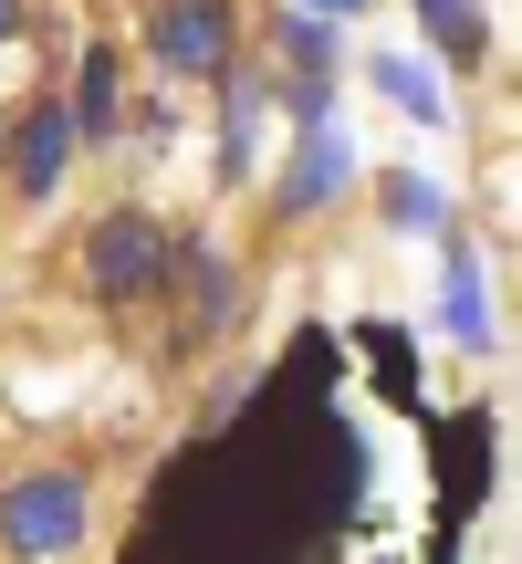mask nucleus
<instances>
[{"instance_id":"f03ea898","label":"nucleus","mask_w":522,"mask_h":564,"mask_svg":"<svg viewBox=\"0 0 522 564\" xmlns=\"http://www.w3.org/2000/svg\"><path fill=\"white\" fill-rule=\"evenodd\" d=\"M146 63L167 84H230L241 74V0H146Z\"/></svg>"},{"instance_id":"f257e3e1","label":"nucleus","mask_w":522,"mask_h":564,"mask_svg":"<svg viewBox=\"0 0 522 564\" xmlns=\"http://www.w3.org/2000/svg\"><path fill=\"white\" fill-rule=\"evenodd\" d=\"M84 533H95V481L74 460H32L0 481V554L11 564H63L84 554Z\"/></svg>"},{"instance_id":"6e6552de","label":"nucleus","mask_w":522,"mask_h":564,"mask_svg":"<svg viewBox=\"0 0 522 564\" xmlns=\"http://www.w3.org/2000/svg\"><path fill=\"white\" fill-rule=\"evenodd\" d=\"M439 241H449V272H439V314H449V335H460V345H491L481 262H470V241H460V230H439Z\"/></svg>"},{"instance_id":"1a4fd4ad","label":"nucleus","mask_w":522,"mask_h":564,"mask_svg":"<svg viewBox=\"0 0 522 564\" xmlns=\"http://www.w3.org/2000/svg\"><path fill=\"white\" fill-rule=\"evenodd\" d=\"M418 21H428V42H449V74H481V63H491L481 0H418Z\"/></svg>"},{"instance_id":"4468645a","label":"nucleus","mask_w":522,"mask_h":564,"mask_svg":"<svg viewBox=\"0 0 522 564\" xmlns=\"http://www.w3.org/2000/svg\"><path fill=\"white\" fill-rule=\"evenodd\" d=\"M32 32V0H0V42H21Z\"/></svg>"},{"instance_id":"9b49d317","label":"nucleus","mask_w":522,"mask_h":564,"mask_svg":"<svg viewBox=\"0 0 522 564\" xmlns=\"http://www.w3.org/2000/svg\"><path fill=\"white\" fill-rule=\"evenodd\" d=\"M377 209H387L398 230H460V220H449V199H439L428 178H387V188H377Z\"/></svg>"},{"instance_id":"ddd939ff","label":"nucleus","mask_w":522,"mask_h":564,"mask_svg":"<svg viewBox=\"0 0 522 564\" xmlns=\"http://www.w3.org/2000/svg\"><path fill=\"white\" fill-rule=\"evenodd\" d=\"M272 11H303V21H356V11H377V0H272Z\"/></svg>"},{"instance_id":"20e7f679","label":"nucleus","mask_w":522,"mask_h":564,"mask_svg":"<svg viewBox=\"0 0 522 564\" xmlns=\"http://www.w3.org/2000/svg\"><path fill=\"white\" fill-rule=\"evenodd\" d=\"M345 188H356V147H345L335 126H303V137L282 147V167H272V220H314Z\"/></svg>"},{"instance_id":"f8f14e48","label":"nucleus","mask_w":522,"mask_h":564,"mask_svg":"<svg viewBox=\"0 0 522 564\" xmlns=\"http://www.w3.org/2000/svg\"><path fill=\"white\" fill-rule=\"evenodd\" d=\"M272 32H282V53H293V74H303V84H324V74H335V21H303V11H282Z\"/></svg>"},{"instance_id":"9d476101","label":"nucleus","mask_w":522,"mask_h":564,"mask_svg":"<svg viewBox=\"0 0 522 564\" xmlns=\"http://www.w3.org/2000/svg\"><path fill=\"white\" fill-rule=\"evenodd\" d=\"M366 74H377V95H387V105H407V116H418V126H439V116H449V95H439V84H428V74H418V63H407V53L366 63Z\"/></svg>"},{"instance_id":"423d86ee","label":"nucleus","mask_w":522,"mask_h":564,"mask_svg":"<svg viewBox=\"0 0 522 564\" xmlns=\"http://www.w3.org/2000/svg\"><path fill=\"white\" fill-rule=\"evenodd\" d=\"M167 293L188 303V324H199V335H220V324L241 314V272H230L199 230H167Z\"/></svg>"},{"instance_id":"39448f33","label":"nucleus","mask_w":522,"mask_h":564,"mask_svg":"<svg viewBox=\"0 0 522 564\" xmlns=\"http://www.w3.org/2000/svg\"><path fill=\"white\" fill-rule=\"evenodd\" d=\"M74 158H84L74 126H63V105L42 95L32 116L11 126V147H0V178H11V199H21V209H53V199H63V178H74Z\"/></svg>"},{"instance_id":"0eeeda50","label":"nucleus","mask_w":522,"mask_h":564,"mask_svg":"<svg viewBox=\"0 0 522 564\" xmlns=\"http://www.w3.org/2000/svg\"><path fill=\"white\" fill-rule=\"evenodd\" d=\"M126 63H116V42H84V63H74V105H63V126H74V147H116L126 137Z\"/></svg>"},{"instance_id":"7ed1b4c3","label":"nucleus","mask_w":522,"mask_h":564,"mask_svg":"<svg viewBox=\"0 0 522 564\" xmlns=\"http://www.w3.org/2000/svg\"><path fill=\"white\" fill-rule=\"evenodd\" d=\"M84 293L95 303H157L167 293V220L105 209V220L84 230Z\"/></svg>"}]
</instances>
